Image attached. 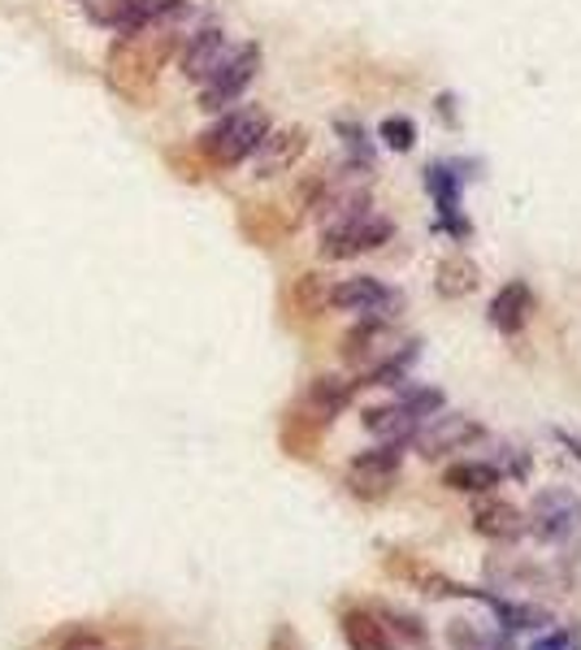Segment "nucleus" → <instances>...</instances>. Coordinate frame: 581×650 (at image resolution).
I'll use <instances>...</instances> for the list:
<instances>
[{"label":"nucleus","instance_id":"nucleus-17","mask_svg":"<svg viewBox=\"0 0 581 650\" xmlns=\"http://www.w3.org/2000/svg\"><path fill=\"white\" fill-rule=\"evenodd\" d=\"M304 152V131H269L261 140V148L252 152V161H257V178H273V174H282L295 156Z\"/></svg>","mask_w":581,"mask_h":650},{"label":"nucleus","instance_id":"nucleus-10","mask_svg":"<svg viewBox=\"0 0 581 650\" xmlns=\"http://www.w3.org/2000/svg\"><path fill=\"white\" fill-rule=\"evenodd\" d=\"M230 52L235 49L226 44V31H221V27H205V31H196V35L183 44V56H178V61H183V74H187V79L209 83Z\"/></svg>","mask_w":581,"mask_h":650},{"label":"nucleus","instance_id":"nucleus-24","mask_svg":"<svg viewBox=\"0 0 581 650\" xmlns=\"http://www.w3.org/2000/svg\"><path fill=\"white\" fill-rule=\"evenodd\" d=\"M490 633H481L474 620H452L447 625V647L452 650H486Z\"/></svg>","mask_w":581,"mask_h":650},{"label":"nucleus","instance_id":"nucleus-26","mask_svg":"<svg viewBox=\"0 0 581 650\" xmlns=\"http://www.w3.org/2000/svg\"><path fill=\"white\" fill-rule=\"evenodd\" d=\"M581 647V629H542V633H533V642L526 650H573Z\"/></svg>","mask_w":581,"mask_h":650},{"label":"nucleus","instance_id":"nucleus-22","mask_svg":"<svg viewBox=\"0 0 581 650\" xmlns=\"http://www.w3.org/2000/svg\"><path fill=\"white\" fill-rule=\"evenodd\" d=\"M87 13H92V22L113 27L117 35H126L131 18H135V0H87Z\"/></svg>","mask_w":581,"mask_h":650},{"label":"nucleus","instance_id":"nucleus-25","mask_svg":"<svg viewBox=\"0 0 581 650\" xmlns=\"http://www.w3.org/2000/svg\"><path fill=\"white\" fill-rule=\"evenodd\" d=\"M400 403H404V407H408V412H413V416L425 425L434 412H443V391H434V386H417V391H408Z\"/></svg>","mask_w":581,"mask_h":650},{"label":"nucleus","instance_id":"nucleus-23","mask_svg":"<svg viewBox=\"0 0 581 650\" xmlns=\"http://www.w3.org/2000/svg\"><path fill=\"white\" fill-rule=\"evenodd\" d=\"M382 144L391 152L417 148V126H413V117H386V122H382Z\"/></svg>","mask_w":581,"mask_h":650},{"label":"nucleus","instance_id":"nucleus-21","mask_svg":"<svg viewBox=\"0 0 581 650\" xmlns=\"http://www.w3.org/2000/svg\"><path fill=\"white\" fill-rule=\"evenodd\" d=\"M352 400V382H343V378H313V386H309V407L318 412V421H334V412H343Z\"/></svg>","mask_w":581,"mask_h":650},{"label":"nucleus","instance_id":"nucleus-3","mask_svg":"<svg viewBox=\"0 0 581 650\" xmlns=\"http://www.w3.org/2000/svg\"><path fill=\"white\" fill-rule=\"evenodd\" d=\"M526 520V534H533L538 543H551V547L564 550L581 543V499L573 491H538Z\"/></svg>","mask_w":581,"mask_h":650},{"label":"nucleus","instance_id":"nucleus-15","mask_svg":"<svg viewBox=\"0 0 581 650\" xmlns=\"http://www.w3.org/2000/svg\"><path fill=\"white\" fill-rule=\"evenodd\" d=\"M529 312H533V296H529L526 282H508V287H499V296L490 300L486 308V321L499 330V334H521L529 321Z\"/></svg>","mask_w":581,"mask_h":650},{"label":"nucleus","instance_id":"nucleus-7","mask_svg":"<svg viewBox=\"0 0 581 650\" xmlns=\"http://www.w3.org/2000/svg\"><path fill=\"white\" fill-rule=\"evenodd\" d=\"M481 434H486V430L477 425L474 416L434 412L422 430L413 434V443H417V455H422V460H443V455H452V451H465L469 443H477Z\"/></svg>","mask_w":581,"mask_h":650},{"label":"nucleus","instance_id":"nucleus-16","mask_svg":"<svg viewBox=\"0 0 581 650\" xmlns=\"http://www.w3.org/2000/svg\"><path fill=\"white\" fill-rule=\"evenodd\" d=\"M443 486L456 495H490L495 486H504V468L490 460H460L443 473Z\"/></svg>","mask_w":581,"mask_h":650},{"label":"nucleus","instance_id":"nucleus-8","mask_svg":"<svg viewBox=\"0 0 581 650\" xmlns=\"http://www.w3.org/2000/svg\"><path fill=\"white\" fill-rule=\"evenodd\" d=\"M469 520H474V534L490 538V543H517V538H526L529 529L526 512L517 503L495 499V495H481L474 503V512H469Z\"/></svg>","mask_w":581,"mask_h":650},{"label":"nucleus","instance_id":"nucleus-5","mask_svg":"<svg viewBox=\"0 0 581 650\" xmlns=\"http://www.w3.org/2000/svg\"><path fill=\"white\" fill-rule=\"evenodd\" d=\"M404 468V447L400 443H382V447L356 451L347 460V486L356 499H386L400 482Z\"/></svg>","mask_w":581,"mask_h":650},{"label":"nucleus","instance_id":"nucleus-6","mask_svg":"<svg viewBox=\"0 0 581 650\" xmlns=\"http://www.w3.org/2000/svg\"><path fill=\"white\" fill-rule=\"evenodd\" d=\"M257 70H261V49H257V44L235 49L226 61H221V70H217L209 83H205V92H200V109H209V113H217V109H230V104L252 87Z\"/></svg>","mask_w":581,"mask_h":650},{"label":"nucleus","instance_id":"nucleus-20","mask_svg":"<svg viewBox=\"0 0 581 650\" xmlns=\"http://www.w3.org/2000/svg\"><path fill=\"white\" fill-rule=\"evenodd\" d=\"M477 265L474 260H465V256H447L443 265H438V296H447V300H460V296H474L477 291Z\"/></svg>","mask_w":581,"mask_h":650},{"label":"nucleus","instance_id":"nucleus-14","mask_svg":"<svg viewBox=\"0 0 581 650\" xmlns=\"http://www.w3.org/2000/svg\"><path fill=\"white\" fill-rule=\"evenodd\" d=\"M361 421H365V430H370L377 443H413V434L422 430V421L404 407V403H377V407H365L361 412Z\"/></svg>","mask_w":581,"mask_h":650},{"label":"nucleus","instance_id":"nucleus-4","mask_svg":"<svg viewBox=\"0 0 581 650\" xmlns=\"http://www.w3.org/2000/svg\"><path fill=\"white\" fill-rule=\"evenodd\" d=\"M395 226L386 217H377L373 208L365 213H352L343 221H330L321 230V256L325 260H347V256H361V251H377L382 244H391Z\"/></svg>","mask_w":581,"mask_h":650},{"label":"nucleus","instance_id":"nucleus-28","mask_svg":"<svg viewBox=\"0 0 581 650\" xmlns=\"http://www.w3.org/2000/svg\"><path fill=\"white\" fill-rule=\"evenodd\" d=\"M339 135L347 140V148L361 152V161H370V156H373L370 144H365V131H361V126H347V122H339Z\"/></svg>","mask_w":581,"mask_h":650},{"label":"nucleus","instance_id":"nucleus-9","mask_svg":"<svg viewBox=\"0 0 581 650\" xmlns=\"http://www.w3.org/2000/svg\"><path fill=\"white\" fill-rule=\"evenodd\" d=\"M330 308L361 312V317H386L391 321V308H400V296H391L377 278L361 274V278H347V282L330 287Z\"/></svg>","mask_w":581,"mask_h":650},{"label":"nucleus","instance_id":"nucleus-31","mask_svg":"<svg viewBox=\"0 0 581 650\" xmlns=\"http://www.w3.org/2000/svg\"><path fill=\"white\" fill-rule=\"evenodd\" d=\"M573 650H581V647H573Z\"/></svg>","mask_w":581,"mask_h":650},{"label":"nucleus","instance_id":"nucleus-2","mask_svg":"<svg viewBox=\"0 0 581 650\" xmlns=\"http://www.w3.org/2000/svg\"><path fill=\"white\" fill-rule=\"evenodd\" d=\"M264 135H269V113L257 109V104H243V109L221 113V122H212L209 131L200 135V152L209 156L212 165H239V161H248L252 152L261 148Z\"/></svg>","mask_w":581,"mask_h":650},{"label":"nucleus","instance_id":"nucleus-1","mask_svg":"<svg viewBox=\"0 0 581 650\" xmlns=\"http://www.w3.org/2000/svg\"><path fill=\"white\" fill-rule=\"evenodd\" d=\"M178 49V35L169 27H148L135 35H122L113 52H108V83L126 96H139L157 83V70L165 65V56Z\"/></svg>","mask_w":581,"mask_h":650},{"label":"nucleus","instance_id":"nucleus-13","mask_svg":"<svg viewBox=\"0 0 581 650\" xmlns=\"http://www.w3.org/2000/svg\"><path fill=\"white\" fill-rule=\"evenodd\" d=\"M486 611L495 616V625L504 629V633H542V629H551V611L547 607H538V602H521V599H508V595H499L495 590V599L486 602Z\"/></svg>","mask_w":581,"mask_h":650},{"label":"nucleus","instance_id":"nucleus-12","mask_svg":"<svg viewBox=\"0 0 581 650\" xmlns=\"http://www.w3.org/2000/svg\"><path fill=\"white\" fill-rule=\"evenodd\" d=\"M339 629H343L347 650H400L395 647V638L386 633L382 616H377L373 607H365V602L343 607V611H339Z\"/></svg>","mask_w":581,"mask_h":650},{"label":"nucleus","instance_id":"nucleus-27","mask_svg":"<svg viewBox=\"0 0 581 650\" xmlns=\"http://www.w3.org/2000/svg\"><path fill=\"white\" fill-rule=\"evenodd\" d=\"M269 650H304V642H300V633L291 625H278L273 638H269Z\"/></svg>","mask_w":581,"mask_h":650},{"label":"nucleus","instance_id":"nucleus-30","mask_svg":"<svg viewBox=\"0 0 581 650\" xmlns=\"http://www.w3.org/2000/svg\"><path fill=\"white\" fill-rule=\"evenodd\" d=\"M61 650H105V642H96V638H87V633H83V638H70Z\"/></svg>","mask_w":581,"mask_h":650},{"label":"nucleus","instance_id":"nucleus-29","mask_svg":"<svg viewBox=\"0 0 581 650\" xmlns=\"http://www.w3.org/2000/svg\"><path fill=\"white\" fill-rule=\"evenodd\" d=\"M551 434H556V443H560V447L569 451V455H573V460L581 464V439H578V434H569V430H551Z\"/></svg>","mask_w":581,"mask_h":650},{"label":"nucleus","instance_id":"nucleus-19","mask_svg":"<svg viewBox=\"0 0 581 650\" xmlns=\"http://www.w3.org/2000/svg\"><path fill=\"white\" fill-rule=\"evenodd\" d=\"M377 616H382V625H386V633L395 638V647H408V650H429V629H425L422 616H413V611H404V607H373Z\"/></svg>","mask_w":581,"mask_h":650},{"label":"nucleus","instance_id":"nucleus-18","mask_svg":"<svg viewBox=\"0 0 581 650\" xmlns=\"http://www.w3.org/2000/svg\"><path fill=\"white\" fill-rule=\"evenodd\" d=\"M425 187L434 192V200H438V213H443L447 230H452L456 239H465V235H469L474 226L456 217V196H460V174H452L447 165H429V169H425Z\"/></svg>","mask_w":581,"mask_h":650},{"label":"nucleus","instance_id":"nucleus-11","mask_svg":"<svg viewBox=\"0 0 581 650\" xmlns=\"http://www.w3.org/2000/svg\"><path fill=\"white\" fill-rule=\"evenodd\" d=\"M386 355H395L391 321L386 317H361V326H352L347 339H343V360L347 364H382Z\"/></svg>","mask_w":581,"mask_h":650}]
</instances>
